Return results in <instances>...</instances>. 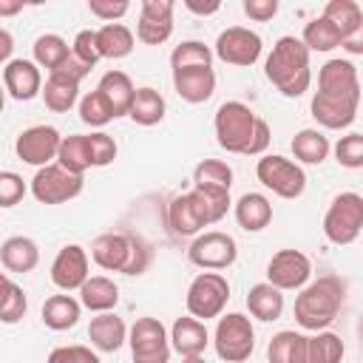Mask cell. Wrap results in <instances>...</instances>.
<instances>
[{
	"mask_svg": "<svg viewBox=\"0 0 363 363\" xmlns=\"http://www.w3.org/2000/svg\"><path fill=\"white\" fill-rule=\"evenodd\" d=\"M264 77L289 99L306 94L309 82H312L306 45L292 34L278 37L272 51H269V57H267V62H264Z\"/></svg>",
	"mask_w": 363,
	"mask_h": 363,
	"instance_id": "cell-1",
	"label": "cell"
},
{
	"mask_svg": "<svg viewBox=\"0 0 363 363\" xmlns=\"http://www.w3.org/2000/svg\"><path fill=\"white\" fill-rule=\"evenodd\" d=\"M343 301H346V281L337 275H320L318 281L306 284L295 298V320L309 332H320L340 315Z\"/></svg>",
	"mask_w": 363,
	"mask_h": 363,
	"instance_id": "cell-2",
	"label": "cell"
},
{
	"mask_svg": "<svg viewBox=\"0 0 363 363\" xmlns=\"http://www.w3.org/2000/svg\"><path fill=\"white\" fill-rule=\"evenodd\" d=\"M91 258L96 267L122 275H142L150 267V244L136 233H102L91 244Z\"/></svg>",
	"mask_w": 363,
	"mask_h": 363,
	"instance_id": "cell-3",
	"label": "cell"
},
{
	"mask_svg": "<svg viewBox=\"0 0 363 363\" xmlns=\"http://www.w3.org/2000/svg\"><path fill=\"white\" fill-rule=\"evenodd\" d=\"M258 116L252 113L250 105L230 99L216 111L213 128H216V139L227 153H247V145L252 139Z\"/></svg>",
	"mask_w": 363,
	"mask_h": 363,
	"instance_id": "cell-4",
	"label": "cell"
},
{
	"mask_svg": "<svg viewBox=\"0 0 363 363\" xmlns=\"http://www.w3.org/2000/svg\"><path fill=\"white\" fill-rule=\"evenodd\" d=\"M360 230H363V196H357V193L335 196L323 213V235L332 244L346 247V244L357 241Z\"/></svg>",
	"mask_w": 363,
	"mask_h": 363,
	"instance_id": "cell-5",
	"label": "cell"
},
{
	"mask_svg": "<svg viewBox=\"0 0 363 363\" xmlns=\"http://www.w3.org/2000/svg\"><path fill=\"white\" fill-rule=\"evenodd\" d=\"M227 301H230V284L221 272H199L190 281L187 295H184L190 318H196L201 323L207 318H218L224 312Z\"/></svg>",
	"mask_w": 363,
	"mask_h": 363,
	"instance_id": "cell-6",
	"label": "cell"
},
{
	"mask_svg": "<svg viewBox=\"0 0 363 363\" xmlns=\"http://www.w3.org/2000/svg\"><path fill=\"white\" fill-rule=\"evenodd\" d=\"M213 343H216V354L224 363H244L255 349V329L247 315L230 312L218 318Z\"/></svg>",
	"mask_w": 363,
	"mask_h": 363,
	"instance_id": "cell-7",
	"label": "cell"
},
{
	"mask_svg": "<svg viewBox=\"0 0 363 363\" xmlns=\"http://www.w3.org/2000/svg\"><path fill=\"white\" fill-rule=\"evenodd\" d=\"M255 176L258 182L272 190L275 196L281 199H298L303 190H306V173L298 162H289L278 153L272 156H261L258 164H255Z\"/></svg>",
	"mask_w": 363,
	"mask_h": 363,
	"instance_id": "cell-8",
	"label": "cell"
},
{
	"mask_svg": "<svg viewBox=\"0 0 363 363\" xmlns=\"http://www.w3.org/2000/svg\"><path fill=\"white\" fill-rule=\"evenodd\" d=\"M82 187H85V179L68 173L57 162L37 167V173L31 179V196L40 204H65V201L77 199L82 193Z\"/></svg>",
	"mask_w": 363,
	"mask_h": 363,
	"instance_id": "cell-9",
	"label": "cell"
},
{
	"mask_svg": "<svg viewBox=\"0 0 363 363\" xmlns=\"http://www.w3.org/2000/svg\"><path fill=\"white\" fill-rule=\"evenodd\" d=\"M128 343L133 363H170V337L159 318H136Z\"/></svg>",
	"mask_w": 363,
	"mask_h": 363,
	"instance_id": "cell-10",
	"label": "cell"
},
{
	"mask_svg": "<svg viewBox=\"0 0 363 363\" xmlns=\"http://www.w3.org/2000/svg\"><path fill=\"white\" fill-rule=\"evenodd\" d=\"M190 264L213 272V269H227L235 258H238V244L233 235L221 233V230H210L193 238L190 250H187Z\"/></svg>",
	"mask_w": 363,
	"mask_h": 363,
	"instance_id": "cell-11",
	"label": "cell"
},
{
	"mask_svg": "<svg viewBox=\"0 0 363 363\" xmlns=\"http://www.w3.org/2000/svg\"><path fill=\"white\" fill-rule=\"evenodd\" d=\"M261 48H264V43H261V37H258L255 31H250V28H244V26H230V28H224V31L216 37L213 54H216L221 62H227V65H241V68H247V65H255V62H258Z\"/></svg>",
	"mask_w": 363,
	"mask_h": 363,
	"instance_id": "cell-12",
	"label": "cell"
},
{
	"mask_svg": "<svg viewBox=\"0 0 363 363\" xmlns=\"http://www.w3.org/2000/svg\"><path fill=\"white\" fill-rule=\"evenodd\" d=\"M312 278V261L301 250H278L267 264V284L275 289H303Z\"/></svg>",
	"mask_w": 363,
	"mask_h": 363,
	"instance_id": "cell-13",
	"label": "cell"
},
{
	"mask_svg": "<svg viewBox=\"0 0 363 363\" xmlns=\"http://www.w3.org/2000/svg\"><path fill=\"white\" fill-rule=\"evenodd\" d=\"M60 130L51 128V125H34V128H26L17 142H14V150L20 156V162L26 164H34V167H45L57 159V150H60Z\"/></svg>",
	"mask_w": 363,
	"mask_h": 363,
	"instance_id": "cell-14",
	"label": "cell"
},
{
	"mask_svg": "<svg viewBox=\"0 0 363 363\" xmlns=\"http://www.w3.org/2000/svg\"><path fill=\"white\" fill-rule=\"evenodd\" d=\"M357 105H360V94L315 91V96H312V116H315L318 125H323L329 130H340V128H349L357 119Z\"/></svg>",
	"mask_w": 363,
	"mask_h": 363,
	"instance_id": "cell-15",
	"label": "cell"
},
{
	"mask_svg": "<svg viewBox=\"0 0 363 363\" xmlns=\"http://www.w3.org/2000/svg\"><path fill=\"white\" fill-rule=\"evenodd\" d=\"M173 0H142L136 40L145 45H162L173 34Z\"/></svg>",
	"mask_w": 363,
	"mask_h": 363,
	"instance_id": "cell-16",
	"label": "cell"
},
{
	"mask_svg": "<svg viewBox=\"0 0 363 363\" xmlns=\"http://www.w3.org/2000/svg\"><path fill=\"white\" fill-rule=\"evenodd\" d=\"M167 227H170V233L179 235V238L199 235L204 227H210L207 213H204V204H201V199H199L193 190L176 196V199L167 204Z\"/></svg>",
	"mask_w": 363,
	"mask_h": 363,
	"instance_id": "cell-17",
	"label": "cell"
},
{
	"mask_svg": "<svg viewBox=\"0 0 363 363\" xmlns=\"http://www.w3.org/2000/svg\"><path fill=\"white\" fill-rule=\"evenodd\" d=\"M51 281L62 292L79 289L88 281V252L79 244H65L51 264Z\"/></svg>",
	"mask_w": 363,
	"mask_h": 363,
	"instance_id": "cell-18",
	"label": "cell"
},
{
	"mask_svg": "<svg viewBox=\"0 0 363 363\" xmlns=\"http://www.w3.org/2000/svg\"><path fill=\"white\" fill-rule=\"evenodd\" d=\"M320 17H326V20L340 31L343 45H346L349 51H354V54L363 51V45H360L363 11H360V6H357L354 0H329V3L323 6V14H320Z\"/></svg>",
	"mask_w": 363,
	"mask_h": 363,
	"instance_id": "cell-19",
	"label": "cell"
},
{
	"mask_svg": "<svg viewBox=\"0 0 363 363\" xmlns=\"http://www.w3.org/2000/svg\"><path fill=\"white\" fill-rule=\"evenodd\" d=\"M3 91H9L20 102L34 99L43 91V74L34 60H9L3 68Z\"/></svg>",
	"mask_w": 363,
	"mask_h": 363,
	"instance_id": "cell-20",
	"label": "cell"
},
{
	"mask_svg": "<svg viewBox=\"0 0 363 363\" xmlns=\"http://www.w3.org/2000/svg\"><path fill=\"white\" fill-rule=\"evenodd\" d=\"M173 88L190 105L207 102L216 91V71L213 68H179L173 71Z\"/></svg>",
	"mask_w": 363,
	"mask_h": 363,
	"instance_id": "cell-21",
	"label": "cell"
},
{
	"mask_svg": "<svg viewBox=\"0 0 363 363\" xmlns=\"http://www.w3.org/2000/svg\"><path fill=\"white\" fill-rule=\"evenodd\" d=\"M88 340L96 352H119L128 340V326L116 312H99L88 323Z\"/></svg>",
	"mask_w": 363,
	"mask_h": 363,
	"instance_id": "cell-22",
	"label": "cell"
},
{
	"mask_svg": "<svg viewBox=\"0 0 363 363\" xmlns=\"http://www.w3.org/2000/svg\"><path fill=\"white\" fill-rule=\"evenodd\" d=\"M170 349H176L182 357H199L207 343H210V335H207V326L196 318H176L173 326H170Z\"/></svg>",
	"mask_w": 363,
	"mask_h": 363,
	"instance_id": "cell-23",
	"label": "cell"
},
{
	"mask_svg": "<svg viewBox=\"0 0 363 363\" xmlns=\"http://www.w3.org/2000/svg\"><path fill=\"white\" fill-rule=\"evenodd\" d=\"M318 91L326 94H360L357 68L352 60H329L318 71Z\"/></svg>",
	"mask_w": 363,
	"mask_h": 363,
	"instance_id": "cell-24",
	"label": "cell"
},
{
	"mask_svg": "<svg viewBox=\"0 0 363 363\" xmlns=\"http://www.w3.org/2000/svg\"><path fill=\"white\" fill-rule=\"evenodd\" d=\"M133 91L136 88H133V82H130V77L125 71H108V74H102V79L96 85V94L105 99V105H108V111H111L113 119L128 116Z\"/></svg>",
	"mask_w": 363,
	"mask_h": 363,
	"instance_id": "cell-25",
	"label": "cell"
},
{
	"mask_svg": "<svg viewBox=\"0 0 363 363\" xmlns=\"http://www.w3.org/2000/svg\"><path fill=\"white\" fill-rule=\"evenodd\" d=\"M0 261L9 272H31L40 264V247L28 235H11L0 244Z\"/></svg>",
	"mask_w": 363,
	"mask_h": 363,
	"instance_id": "cell-26",
	"label": "cell"
},
{
	"mask_svg": "<svg viewBox=\"0 0 363 363\" xmlns=\"http://www.w3.org/2000/svg\"><path fill=\"white\" fill-rule=\"evenodd\" d=\"M235 221L247 233H261L272 221V204L264 193H244L235 201Z\"/></svg>",
	"mask_w": 363,
	"mask_h": 363,
	"instance_id": "cell-27",
	"label": "cell"
},
{
	"mask_svg": "<svg viewBox=\"0 0 363 363\" xmlns=\"http://www.w3.org/2000/svg\"><path fill=\"white\" fill-rule=\"evenodd\" d=\"M40 94H43V102H45L48 111L65 113V111H71V108L77 105V99H79V82L71 79V77H65V74H60V71H51Z\"/></svg>",
	"mask_w": 363,
	"mask_h": 363,
	"instance_id": "cell-28",
	"label": "cell"
},
{
	"mask_svg": "<svg viewBox=\"0 0 363 363\" xmlns=\"http://www.w3.org/2000/svg\"><path fill=\"white\" fill-rule=\"evenodd\" d=\"M79 303L91 312H111L119 303V286L105 275H88L79 286Z\"/></svg>",
	"mask_w": 363,
	"mask_h": 363,
	"instance_id": "cell-29",
	"label": "cell"
},
{
	"mask_svg": "<svg viewBox=\"0 0 363 363\" xmlns=\"http://www.w3.org/2000/svg\"><path fill=\"white\" fill-rule=\"evenodd\" d=\"M164 96L156 91V88H136L133 91V99H130V108H128V116L142 125V128H150V125H159L164 119Z\"/></svg>",
	"mask_w": 363,
	"mask_h": 363,
	"instance_id": "cell-30",
	"label": "cell"
},
{
	"mask_svg": "<svg viewBox=\"0 0 363 363\" xmlns=\"http://www.w3.org/2000/svg\"><path fill=\"white\" fill-rule=\"evenodd\" d=\"M96 48L102 60H122L133 51V31L122 23H105L96 28Z\"/></svg>",
	"mask_w": 363,
	"mask_h": 363,
	"instance_id": "cell-31",
	"label": "cell"
},
{
	"mask_svg": "<svg viewBox=\"0 0 363 363\" xmlns=\"http://www.w3.org/2000/svg\"><path fill=\"white\" fill-rule=\"evenodd\" d=\"M247 309L258 320H267V323L269 320H278L281 312H284V295H281V289H275L267 281L264 284H255L247 292Z\"/></svg>",
	"mask_w": 363,
	"mask_h": 363,
	"instance_id": "cell-32",
	"label": "cell"
},
{
	"mask_svg": "<svg viewBox=\"0 0 363 363\" xmlns=\"http://www.w3.org/2000/svg\"><path fill=\"white\" fill-rule=\"evenodd\" d=\"M79 312H82V303L71 295H51L45 303H43V323L54 332H65L71 326H77L79 320Z\"/></svg>",
	"mask_w": 363,
	"mask_h": 363,
	"instance_id": "cell-33",
	"label": "cell"
},
{
	"mask_svg": "<svg viewBox=\"0 0 363 363\" xmlns=\"http://www.w3.org/2000/svg\"><path fill=\"white\" fill-rule=\"evenodd\" d=\"M303 349H306V335L295 329H284L272 335L267 346V360L269 363H303Z\"/></svg>",
	"mask_w": 363,
	"mask_h": 363,
	"instance_id": "cell-34",
	"label": "cell"
},
{
	"mask_svg": "<svg viewBox=\"0 0 363 363\" xmlns=\"http://www.w3.org/2000/svg\"><path fill=\"white\" fill-rule=\"evenodd\" d=\"M329 150H332L329 139L320 130H315V128H303L292 139V153L303 164H320V162H326Z\"/></svg>",
	"mask_w": 363,
	"mask_h": 363,
	"instance_id": "cell-35",
	"label": "cell"
},
{
	"mask_svg": "<svg viewBox=\"0 0 363 363\" xmlns=\"http://www.w3.org/2000/svg\"><path fill=\"white\" fill-rule=\"evenodd\" d=\"M57 164L65 167L74 176H85V170L91 167V156H88V139L85 133H74V136H62L60 150H57Z\"/></svg>",
	"mask_w": 363,
	"mask_h": 363,
	"instance_id": "cell-36",
	"label": "cell"
},
{
	"mask_svg": "<svg viewBox=\"0 0 363 363\" xmlns=\"http://www.w3.org/2000/svg\"><path fill=\"white\" fill-rule=\"evenodd\" d=\"M303 45H306V51L312 54V51H332V48H337V45H343V37H340V31L326 20V17H315V20H309L306 26H303V34L298 37Z\"/></svg>",
	"mask_w": 363,
	"mask_h": 363,
	"instance_id": "cell-37",
	"label": "cell"
},
{
	"mask_svg": "<svg viewBox=\"0 0 363 363\" xmlns=\"http://www.w3.org/2000/svg\"><path fill=\"white\" fill-rule=\"evenodd\" d=\"M343 360V340L335 332H318L306 337L303 363H340Z\"/></svg>",
	"mask_w": 363,
	"mask_h": 363,
	"instance_id": "cell-38",
	"label": "cell"
},
{
	"mask_svg": "<svg viewBox=\"0 0 363 363\" xmlns=\"http://www.w3.org/2000/svg\"><path fill=\"white\" fill-rule=\"evenodd\" d=\"M68 54H71V48L60 34H40L34 40V65L48 68V74L57 71L68 60Z\"/></svg>",
	"mask_w": 363,
	"mask_h": 363,
	"instance_id": "cell-39",
	"label": "cell"
},
{
	"mask_svg": "<svg viewBox=\"0 0 363 363\" xmlns=\"http://www.w3.org/2000/svg\"><path fill=\"white\" fill-rule=\"evenodd\" d=\"M193 187L207 190H230L233 187V167L221 159H204L193 170Z\"/></svg>",
	"mask_w": 363,
	"mask_h": 363,
	"instance_id": "cell-40",
	"label": "cell"
},
{
	"mask_svg": "<svg viewBox=\"0 0 363 363\" xmlns=\"http://www.w3.org/2000/svg\"><path fill=\"white\" fill-rule=\"evenodd\" d=\"M170 68H213V51L201 40H184L170 54Z\"/></svg>",
	"mask_w": 363,
	"mask_h": 363,
	"instance_id": "cell-41",
	"label": "cell"
},
{
	"mask_svg": "<svg viewBox=\"0 0 363 363\" xmlns=\"http://www.w3.org/2000/svg\"><path fill=\"white\" fill-rule=\"evenodd\" d=\"M335 159H337V164H343L349 170L363 167V133L352 130V133L340 136L335 145Z\"/></svg>",
	"mask_w": 363,
	"mask_h": 363,
	"instance_id": "cell-42",
	"label": "cell"
},
{
	"mask_svg": "<svg viewBox=\"0 0 363 363\" xmlns=\"http://www.w3.org/2000/svg\"><path fill=\"white\" fill-rule=\"evenodd\" d=\"M79 119H82L85 125H91V128H102V125H108L113 116H111L105 99H102L96 91H91V94H85V96L79 99Z\"/></svg>",
	"mask_w": 363,
	"mask_h": 363,
	"instance_id": "cell-43",
	"label": "cell"
},
{
	"mask_svg": "<svg viewBox=\"0 0 363 363\" xmlns=\"http://www.w3.org/2000/svg\"><path fill=\"white\" fill-rule=\"evenodd\" d=\"M193 193L201 199V204H204V213H207V221L210 224H216V221H221L224 216H227V210H230V190H207V187H193Z\"/></svg>",
	"mask_w": 363,
	"mask_h": 363,
	"instance_id": "cell-44",
	"label": "cell"
},
{
	"mask_svg": "<svg viewBox=\"0 0 363 363\" xmlns=\"http://www.w3.org/2000/svg\"><path fill=\"white\" fill-rule=\"evenodd\" d=\"M88 156H91V167H105L116 159V142L113 136L96 130V133H88Z\"/></svg>",
	"mask_w": 363,
	"mask_h": 363,
	"instance_id": "cell-45",
	"label": "cell"
},
{
	"mask_svg": "<svg viewBox=\"0 0 363 363\" xmlns=\"http://www.w3.org/2000/svg\"><path fill=\"white\" fill-rule=\"evenodd\" d=\"M26 182L14 170H0V207H14L26 196Z\"/></svg>",
	"mask_w": 363,
	"mask_h": 363,
	"instance_id": "cell-46",
	"label": "cell"
},
{
	"mask_svg": "<svg viewBox=\"0 0 363 363\" xmlns=\"http://www.w3.org/2000/svg\"><path fill=\"white\" fill-rule=\"evenodd\" d=\"M71 54H74L79 62H85L88 68H94V65L102 60V57H99V48H96V31H94V28H85V31H79V34L74 37Z\"/></svg>",
	"mask_w": 363,
	"mask_h": 363,
	"instance_id": "cell-47",
	"label": "cell"
},
{
	"mask_svg": "<svg viewBox=\"0 0 363 363\" xmlns=\"http://www.w3.org/2000/svg\"><path fill=\"white\" fill-rule=\"evenodd\" d=\"M26 309H28L26 292L14 284V286L9 289V295H6V301L0 303V320H3V323H17V320H23Z\"/></svg>",
	"mask_w": 363,
	"mask_h": 363,
	"instance_id": "cell-48",
	"label": "cell"
},
{
	"mask_svg": "<svg viewBox=\"0 0 363 363\" xmlns=\"http://www.w3.org/2000/svg\"><path fill=\"white\" fill-rule=\"evenodd\" d=\"M45 363H99V357H96V352H91L88 346L74 343V346H57V349L48 354Z\"/></svg>",
	"mask_w": 363,
	"mask_h": 363,
	"instance_id": "cell-49",
	"label": "cell"
},
{
	"mask_svg": "<svg viewBox=\"0 0 363 363\" xmlns=\"http://www.w3.org/2000/svg\"><path fill=\"white\" fill-rule=\"evenodd\" d=\"M88 9L94 17L105 20V23H116L119 17H125L130 11L128 0H88Z\"/></svg>",
	"mask_w": 363,
	"mask_h": 363,
	"instance_id": "cell-50",
	"label": "cell"
},
{
	"mask_svg": "<svg viewBox=\"0 0 363 363\" xmlns=\"http://www.w3.org/2000/svg\"><path fill=\"white\" fill-rule=\"evenodd\" d=\"M244 14L255 23H267L278 14V0H244Z\"/></svg>",
	"mask_w": 363,
	"mask_h": 363,
	"instance_id": "cell-51",
	"label": "cell"
},
{
	"mask_svg": "<svg viewBox=\"0 0 363 363\" xmlns=\"http://www.w3.org/2000/svg\"><path fill=\"white\" fill-rule=\"evenodd\" d=\"M269 139H272L269 125H267V119H261V116H258L255 130H252V139H250V145H247V153H244V156H261V153L267 150Z\"/></svg>",
	"mask_w": 363,
	"mask_h": 363,
	"instance_id": "cell-52",
	"label": "cell"
},
{
	"mask_svg": "<svg viewBox=\"0 0 363 363\" xmlns=\"http://www.w3.org/2000/svg\"><path fill=\"white\" fill-rule=\"evenodd\" d=\"M184 6L193 11V14H216L221 9L218 0H210V3H196V0H184Z\"/></svg>",
	"mask_w": 363,
	"mask_h": 363,
	"instance_id": "cell-53",
	"label": "cell"
},
{
	"mask_svg": "<svg viewBox=\"0 0 363 363\" xmlns=\"http://www.w3.org/2000/svg\"><path fill=\"white\" fill-rule=\"evenodd\" d=\"M11 51H14V37H11V31L0 28V62H9Z\"/></svg>",
	"mask_w": 363,
	"mask_h": 363,
	"instance_id": "cell-54",
	"label": "cell"
},
{
	"mask_svg": "<svg viewBox=\"0 0 363 363\" xmlns=\"http://www.w3.org/2000/svg\"><path fill=\"white\" fill-rule=\"evenodd\" d=\"M23 11V0H0V17H14Z\"/></svg>",
	"mask_w": 363,
	"mask_h": 363,
	"instance_id": "cell-55",
	"label": "cell"
},
{
	"mask_svg": "<svg viewBox=\"0 0 363 363\" xmlns=\"http://www.w3.org/2000/svg\"><path fill=\"white\" fill-rule=\"evenodd\" d=\"M11 286H14V281H11L6 272H0V303L6 301V295H9V289H11Z\"/></svg>",
	"mask_w": 363,
	"mask_h": 363,
	"instance_id": "cell-56",
	"label": "cell"
},
{
	"mask_svg": "<svg viewBox=\"0 0 363 363\" xmlns=\"http://www.w3.org/2000/svg\"><path fill=\"white\" fill-rule=\"evenodd\" d=\"M182 363H207V360L199 354V357H182Z\"/></svg>",
	"mask_w": 363,
	"mask_h": 363,
	"instance_id": "cell-57",
	"label": "cell"
},
{
	"mask_svg": "<svg viewBox=\"0 0 363 363\" xmlns=\"http://www.w3.org/2000/svg\"><path fill=\"white\" fill-rule=\"evenodd\" d=\"M3 105H6V91H3V85H0V113H3Z\"/></svg>",
	"mask_w": 363,
	"mask_h": 363,
	"instance_id": "cell-58",
	"label": "cell"
}]
</instances>
